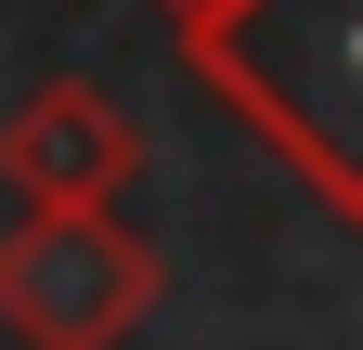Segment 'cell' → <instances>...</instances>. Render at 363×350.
Segmentation results:
<instances>
[{"instance_id":"cell-1","label":"cell","mask_w":363,"mask_h":350,"mask_svg":"<svg viewBox=\"0 0 363 350\" xmlns=\"http://www.w3.org/2000/svg\"><path fill=\"white\" fill-rule=\"evenodd\" d=\"M169 39L311 182L325 221H363V130H350V104H363V0H220V13L169 26Z\"/></svg>"},{"instance_id":"cell-2","label":"cell","mask_w":363,"mask_h":350,"mask_svg":"<svg viewBox=\"0 0 363 350\" xmlns=\"http://www.w3.org/2000/svg\"><path fill=\"white\" fill-rule=\"evenodd\" d=\"M169 259L117 208H13L0 234V337L13 350H117L156 312Z\"/></svg>"},{"instance_id":"cell-3","label":"cell","mask_w":363,"mask_h":350,"mask_svg":"<svg viewBox=\"0 0 363 350\" xmlns=\"http://www.w3.org/2000/svg\"><path fill=\"white\" fill-rule=\"evenodd\" d=\"M143 182V117L104 78H39L0 117V195L13 208H117Z\"/></svg>"},{"instance_id":"cell-4","label":"cell","mask_w":363,"mask_h":350,"mask_svg":"<svg viewBox=\"0 0 363 350\" xmlns=\"http://www.w3.org/2000/svg\"><path fill=\"white\" fill-rule=\"evenodd\" d=\"M195 13H220V0H156V26H195Z\"/></svg>"}]
</instances>
